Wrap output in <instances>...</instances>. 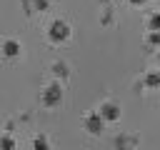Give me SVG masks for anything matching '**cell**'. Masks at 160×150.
<instances>
[{
    "label": "cell",
    "mask_w": 160,
    "mask_h": 150,
    "mask_svg": "<svg viewBox=\"0 0 160 150\" xmlns=\"http://www.w3.org/2000/svg\"><path fill=\"white\" fill-rule=\"evenodd\" d=\"M100 128H102L100 118H90V120H88V130H90V132H100Z\"/></svg>",
    "instance_id": "obj_2"
},
{
    "label": "cell",
    "mask_w": 160,
    "mask_h": 150,
    "mask_svg": "<svg viewBox=\"0 0 160 150\" xmlns=\"http://www.w3.org/2000/svg\"><path fill=\"white\" fill-rule=\"evenodd\" d=\"M5 52H8V55H15V52H18V45H15V42H8V45H5Z\"/></svg>",
    "instance_id": "obj_4"
},
{
    "label": "cell",
    "mask_w": 160,
    "mask_h": 150,
    "mask_svg": "<svg viewBox=\"0 0 160 150\" xmlns=\"http://www.w3.org/2000/svg\"><path fill=\"white\" fill-rule=\"evenodd\" d=\"M35 150H48V145H45L42 140H38V142H35Z\"/></svg>",
    "instance_id": "obj_5"
},
{
    "label": "cell",
    "mask_w": 160,
    "mask_h": 150,
    "mask_svg": "<svg viewBox=\"0 0 160 150\" xmlns=\"http://www.w3.org/2000/svg\"><path fill=\"white\" fill-rule=\"evenodd\" d=\"M105 118H110V120H112V118H118V110H115L112 105H108V108H105Z\"/></svg>",
    "instance_id": "obj_3"
},
{
    "label": "cell",
    "mask_w": 160,
    "mask_h": 150,
    "mask_svg": "<svg viewBox=\"0 0 160 150\" xmlns=\"http://www.w3.org/2000/svg\"><path fill=\"white\" fill-rule=\"evenodd\" d=\"M152 25H155V28H160V18H155V20H152Z\"/></svg>",
    "instance_id": "obj_6"
},
{
    "label": "cell",
    "mask_w": 160,
    "mask_h": 150,
    "mask_svg": "<svg viewBox=\"0 0 160 150\" xmlns=\"http://www.w3.org/2000/svg\"><path fill=\"white\" fill-rule=\"evenodd\" d=\"M65 35H68V28H65L62 22H55V25H52V38L58 40V38H65Z\"/></svg>",
    "instance_id": "obj_1"
},
{
    "label": "cell",
    "mask_w": 160,
    "mask_h": 150,
    "mask_svg": "<svg viewBox=\"0 0 160 150\" xmlns=\"http://www.w3.org/2000/svg\"><path fill=\"white\" fill-rule=\"evenodd\" d=\"M132 2H138V0H132Z\"/></svg>",
    "instance_id": "obj_7"
}]
</instances>
